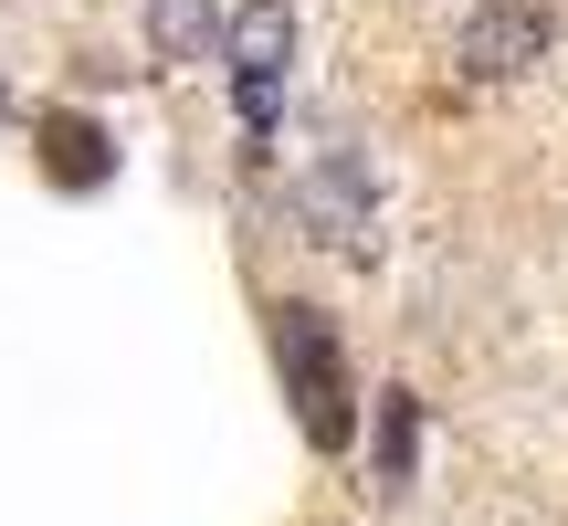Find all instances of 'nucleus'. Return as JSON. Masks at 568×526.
<instances>
[{"instance_id": "6e6552de", "label": "nucleus", "mask_w": 568, "mask_h": 526, "mask_svg": "<svg viewBox=\"0 0 568 526\" xmlns=\"http://www.w3.org/2000/svg\"><path fill=\"white\" fill-rule=\"evenodd\" d=\"M0 95H11V74H0Z\"/></svg>"}, {"instance_id": "20e7f679", "label": "nucleus", "mask_w": 568, "mask_h": 526, "mask_svg": "<svg viewBox=\"0 0 568 526\" xmlns=\"http://www.w3.org/2000/svg\"><path fill=\"white\" fill-rule=\"evenodd\" d=\"M222 32H232L222 0H148V53H159V63H211Z\"/></svg>"}, {"instance_id": "423d86ee", "label": "nucleus", "mask_w": 568, "mask_h": 526, "mask_svg": "<svg viewBox=\"0 0 568 526\" xmlns=\"http://www.w3.org/2000/svg\"><path fill=\"white\" fill-rule=\"evenodd\" d=\"M368 464H379V485H410V474H422V401H410V390H379Z\"/></svg>"}, {"instance_id": "f257e3e1", "label": "nucleus", "mask_w": 568, "mask_h": 526, "mask_svg": "<svg viewBox=\"0 0 568 526\" xmlns=\"http://www.w3.org/2000/svg\"><path fill=\"white\" fill-rule=\"evenodd\" d=\"M274 358H284V390H295V411H305V443L347 453V432H358V390H347L337 326H326L316 305H274Z\"/></svg>"}, {"instance_id": "0eeeda50", "label": "nucleus", "mask_w": 568, "mask_h": 526, "mask_svg": "<svg viewBox=\"0 0 568 526\" xmlns=\"http://www.w3.org/2000/svg\"><path fill=\"white\" fill-rule=\"evenodd\" d=\"M232 105H243V138H274V117H284V84H274V74H232Z\"/></svg>"}, {"instance_id": "7ed1b4c3", "label": "nucleus", "mask_w": 568, "mask_h": 526, "mask_svg": "<svg viewBox=\"0 0 568 526\" xmlns=\"http://www.w3.org/2000/svg\"><path fill=\"white\" fill-rule=\"evenodd\" d=\"M295 42H305L295 0H232L222 63H232V74H274V84H284V63H295Z\"/></svg>"}, {"instance_id": "f03ea898", "label": "nucleus", "mask_w": 568, "mask_h": 526, "mask_svg": "<svg viewBox=\"0 0 568 526\" xmlns=\"http://www.w3.org/2000/svg\"><path fill=\"white\" fill-rule=\"evenodd\" d=\"M548 42H558L548 0H474L453 63H464L474 84H516V74H537V63H548Z\"/></svg>"}, {"instance_id": "39448f33", "label": "nucleus", "mask_w": 568, "mask_h": 526, "mask_svg": "<svg viewBox=\"0 0 568 526\" xmlns=\"http://www.w3.org/2000/svg\"><path fill=\"white\" fill-rule=\"evenodd\" d=\"M42 169H53L63 190H105L116 180V148H105V127H84V117H42Z\"/></svg>"}]
</instances>
